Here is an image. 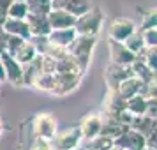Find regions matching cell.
<instances>
[{"mask_svg":"<svg viewBox=\"0 0 157 150\" xmlns=\"http://www.w3.org/2000/svg\"><path fill=\"white\" fill-rule=\"evenodd\" d=\"M95 46H97V36H83V34H78L72 44L69 46V53L76 58V62L83 69V72H86L88 65H90Z\"/></svg>","mask_w":157,"mask_h":150,"instance_id":"cell-1","label":"cell"},{"mask_svg":"<svg viewBox=\"0 0 157 150\" xmlns=\"http://www.w3.org/2000/svg\"><path fill=\"white\" fill-rule=\"evenodd\" d=\"M102 21H104L102 11L97 6H92L86 13L76 16L74 30H76V34H83V36H99Z\"/></svg>","mask_w":157,"mask_h":150,"instance_id":"cell-2","label":"cell"},{"mask_svg":"<svg viewBox=\"0 0 157 150\" xmlns=\"http://www.w3.org/2000/svg\"><path fill=\"white\" fill-rule=\"evenodd\" d=\"M58 133V122L55 115L50 111H41L32 120V134L34 138H43L48 141H53V138Z\"/></svg>","mask_w":157,"mask_h":150,"instance_id":"cell-3","label":"cell"},{"mask_svg":"<svg viewBox=\"0 0 157 150\" xmlns=\"http://www.w3.org/2000/svg\"><path fill=\"white\" fill-rule=\"evenodd\" d=\"M83 141V136L78 125L64 129L62 133H57V136L53 138V147L55 150H78L79 145Z\"/></svg>","mask_w":157,"mask_h":150,"instance_id":"cell-4","label":"cell"},{"mask_svg":"<svg viewBox=\"0 0 157 150\" xmlns=\"http://www.w3.org/2000/svg\"><path fill=\"white\" fill-rule=\"evenodd\" d=\"M0 58H2V65H4V72H6V81L14 87L23 85V65L9 51H2Z\"/></svg>","mask_w":157,"mask_h":150,"instance_id":"cell-5","label":"cell"},{"mask_svg":"<svg viewBox=\"0 0 157 150\" xmlns=\"http://www.w3.org/2000/svg\"><path fill=\"white\" fill-rule=\"evenodd\" d=\"M102 76H104L108 90H117L118 85H120L124 79H127L129 76H132V69H131V65H118V64L109 62L106 65L104 72H102Z\"/></svg>","mask_w":157,"mask_h":150,"instance_id":"cell-6","label":"cell"},{"mask_svg":"<svg viewBox=\"0 0 157 150\" xmlns=\"http://www.w3.org/2000/svg\"><path fill=\"white\" fill-rule=\"evenodd\" d=\"M138 29L136 23L131 18H115L113 21L109 23V29H108V39H113V41H120L124 43L134 30Z\"/></svg>","mask_w":157,"mask_h":150,"instance_id":"cell-7","label":"cell"},{"mask_svg":"<svg viewBox=\"0 0 157 150\" xmlns=\"http://www.w3.org/2000/svg\"><path fill=\"white\" fill-rule=\"evenodd\" d=\"M78 127H79V131H81V136H83L85 141L94 140L95 136H99L101 133H102V113L94 111V113L85 115V117L81 118Z\"/></svg>","mask_w":157,"mask_h":150,"instance_id":"cell-8","label":"cell"},{"mask_svg":"<svg viewBox=\"0 0 157 150\" xmlns=\"http://www.w3.org/2000/svg\"><path fill=\"white\" fill-rule=\"evenodd\" d=\"M108 48H109V62H113V64L131 65L136 60V55L120 41L108 39Z\"/></svg>","mask_w":157,"mask_h":150,"instance_id":"cell-9","label":"cell"},{"mask_svg":"<svg viewBox=\"0 0 157 150\" xmlns=\"http://www.w3.org/2000/svg\"><path fill=\"white\" fill-rule=\"evenodd\" d=\"M115 145H118L120 148L124 150H141L145 145H147V138L134 131L132 127H127L124 133H122L117 140H115Z\"/></svg>","mask_w":157,"mask_h":150,"instance_id":"cell-10","label":"cell"},{"mask_svg":"<svg viewBox=\"0 0 157 150\" xmlns=\"http://www.w3.org/2000/svg\"><path fill=\"white\" fill-rule=\"evenodd\" d=\"M81 83V74H57V87L51 92L55 97H65L72 94Z\"/></svg>","mask_w":157,"mask_h":150,"instance_id":"cell-11","label":"cell"},{"mask_svg":"<svg viewBox=\"0 0 157 150\" xmlns=\"http://www.w3.org/2000/svg\"><path fill=\"white\" fill-rule=\"evenodd\" d=\"M92 7L90 0H51V9H64L74 16L86 13Z\"/></svg>","mask_w":157,"mask_h":150,"instance_id":"cell-12","label":"cell"},{"mask_svg":"<svg viewBox=\"0 0 157 150\" xmlns=\"http://www.w3.org/2000/svg\"><path fill=\"white\" fill-rule=\"evenodd\" d=\"M0 27H2V30H4L7 36H16V37H23V39H30V37H32L27 20L7 18L6 21L0 25Z\"/></svg>","mask_w":157,"mask_h":150,"instance_id":"cell-13","label":"cell"},{"mask_svg":"<svg viewBox=\"0 0 157 150\" xmlns=\"http://www.w3.org/2000/svg\"><path fill=\"white\" fill-rule=\"evenodd\" d=\"M102 104H104V113L115 118H118V115L125 111V99L117 90H108Z\"/></svg>","mask_w":157,"mask_h":150,"instance_id":"cell-14","label":"cell"},{"mask_svg":"<svg viewBox=\"0 0 157 150\" xmlns=\"http://www.w3.org/2000/svg\"><path fill=\"white\" fill-rule=\"evenodd\" d=\"M48 21L51 29H69V27H74L76 16L64 9H51L48 13Z\"/></svg>","mask_w":157,"mask_h":150,"instance_id":"cell-15","label":"cell"},{"mask_svg":"<svg viewBox=\"0 0 157 150\" xmlns=\"http://www.w3.org/2000/svg\"><path fill=\"white\" fill-rule=\"evenodd\" d=\"M76 30L74 27H69V29H51V32L48 34V41L53 44H57L60 48H67L72 44V41L76 39Z\"/></svg>","mask_w":157,"mask_h":150,"instance_id":"cell-16","label":"cell"},{"mask_svg":"<svg viewBox=\"0 0 157 150\" xmlns=\"http://www.w3.org/2000/svg\"><path fill=\"white\" fill-rule=\"evenodd\" d=\"M29 23V29L32 36H48L51 32L50 21H48V14H36V13H29L25 18Z\"/></svg>","mask_w":157,"mask_h":150,"instance_id":"cell-17","label":"cell"},{"mask_svg":"<svg viewBox=\"0 0 157 150\" xmlns=\"http://www.w3.org/2000/svg\"><path fill=\"white\" fill-rule=\"evenodd\" d=\"M117 92L120 94L124 99H129V97H132L136 94H145V81L132 74V76H129L127 79H124L118 85Z\"/></svg>","mask_w":157,"mask_h":150,"instance_id":"cell-18","label":"cell"},{"mask_svg":"<svg viewBox=\"0 0 157 150\" xmlns=\"http://www.w3.org/2000/svg\"><path fill=\"white\" fill-rule=\"evenodd\" d=\"M41 72H43V57L37 55L34 60L23 64V85L32 87L34 79H36Z\"/></svg>","mask_w":157,"mask_h":150,"instance_id":"cell-19","label":"cell"},{"mask_svg":"<svg viewBox=\"0 0 157 150\" xmlns=\"http://www.w3.org/2000/svg\"><path fill=\"white\" fill-rule=\"evenodd\" d=\"M129 127H132L134 131L141 133L145 138H148V136L157 129V120L150 118V117H147V115H136V117H132Z\"/></svg>","mask_w":157,"mask_h":150,"instance_id":"cell-20","label":"cell"},{"mask_svg":"<svg viewBox=\"0 0 157 150\" xmlns=\"http://www.w3.org/2000/svg\"><path fill=\"white\" fill-rule=\"evenodd\" d=\"M125 129H127V127H125L118 118L102 113V133H101V134H106V136H109V138L117 140V138L125 131Z\"/></svg>","mask_w":157,"mask_h":150,"instance_id":"cell-21","label":"cell"},{"mask_svg":"<svg viewBox=\"0 0 157 150\" xmlns=\"http://www.w3.org/2000/svg\"><path fill=\"white\" fill-rule=\"evenodd\" d=\"M32 87H34L36 90L51 94L53 90H55V87H57V72H46V71H43L36 79H34Z\"/></svg>","mask_w":157,"mask_h":150,"instance_id":"cell-22","label":"cell"},{"mask_svg":"<svg viewBox=\"0 0 157 150\" xmlns=\"http://www.w3.org/2000/svg\"><path fill=\"white\" fill-rule=\"evenodd\" d=\"M145 108H147V95L145 94H136L132 97L125 99V110L132 117H136V115H145Z\"/></svg>","mask_w":157,"mask_h":150,"instance_id":"cell-23","label":"cell"},{"mask_svg":"<svg viewBox=\"0 0 157 150\" xmlns=\"http://www.w3.org/2000/svg\"><path fill=\"white\" fill-rule=\"evenodd\" d=\"M124 44H125L129 50L132 51L136 57H138V55L143 51V48L147 46V43H145V37H143V30L136 29L134 32H132V34H131L125 41H124Z\"/></svg>","mask_w":157,"mask_h":150,"instance_id":"cell-24","label":"cell"},{"mask_svg":"<svg viewBox=\"0 0 157 150\" xmlns=\"http://www.w3.org/2000/svg\"><path fill=\"white\" fill-rule=\"evenodd\" d=\"M27 16H29V6H27V0H13V2L9 4L7 18L25 20Z\"/></svg>","mask_w":157,"mask_h":150,"instance_id":"cell-25","label":"cell"},{"mask_svg":"<svg viewBox=\"0 0 157 150\" xmlns=\"http://www.w3.org/2000/svg\"><path fill=\"white\" fill-rule=\"evenodd\" d=\"M138 58H141L150 71H157V46L147 44V46L143 48V51L138 55Z\"/></svg>","mask_w":157,"mask_h":150,"instance_id":"cell-26","label":"cell"},{"mask_svg":"<svg viewBox=\"0 0 157 150\" xmlns=\"http://www.w3.org/2000/svg\"><path fill=\"white\" fill-rule=\"evenodd\" d=\"M131 69H132V74H134V76H138L140 79H143L145 83L150 79L152 72H154V71H150L148 67H147V64L143 62L141 58H138V57H136V60L131 64Z\"/></svg>","mask_w":157,"mask_h":150,"instance_id":"cell-27","label":"cell"},{"mask_svg":"<svg viewBox=\"0 0 157 150\" xmlns=\"http://www.w3.org/2000/svg\"><path fill=\"white\" fill-rule=\"evenodd\" d=\"M86 147H90L94 150H109L111 147H115V140L106 134H99V136H95L94 140H90Z\"/></svg>","mask_w":157,"mask_h":150,"instance_id":"cell-28","label":"cell"},{"mask_svg":"<svg viewBox=\"0 0 157 150\" xmlns=\"http://www.w3.org/2000/svg\"><path fill=\"white\" fill-rule=\"evenodd\" d=\"M29 13L36 14H48L51 11V0H27Z\"/></svg>","mask_w":157,"mask_h":150,"instance_id":"cell-29","label":"cell"},{"mask_svg":"<svg viewBox=\"0 0 157 150\" xmlns=\"http://www.w3.org/2000/svg\"><path fill=\"white\" fill-rule=\"evenodd\" d=\"M140 29L141 30H150V29H157V7L148 9L141 18L140 23Z\"/></svg>","mask_w":157,"mask_h":150,"instance_id":"cell-30","label":"cell"},{"mask_svg":"<svg viewBox=\"0 0 157 150\" xmlns=\"http://www.w3.org/2000/svg\"><path fill=\"white\" fill-rule=\"evenodd\" d=\"M145 95L147 97H155L157 99V71L152 72L150 79L145 83Z\"/></svg>","mask_w":157,"mask_h":150,"instance_id":"cell-31","label":"cell"},{"mask_svg":"<svg viewBox=\"0 0 157 150\" xmlns=\"http://www.w3.org/2000/svg\"><path fill=\"white\" fill-rule=\"evenodd\" d=\"M29 150H55L53 143L48 141V140H43V138H34V141L30 145Z\"/></svg>","mask_w":157,"mask_h":150,"instance_id":"cell-32","label":"cell"},{"mask_svg":"<svg viewBox=\"0 0 157 150\" xmlns=\"http://www.w3.org/2000/svg\"><path fill=\"white\" fill-rule=\"evenodd\" d=\"M145 115L157 120V99L155 97H147V108H145Z\"/></svg>","mask_w":157,"mask_h":150,"instance_id":"cell-33","label":"cell"},{"mask_svg":"<svg viewBox=\"0 0 157 150\" xmlns=\"http://www.w3.org/2000/svg\"><path fill=\"white\" fill-rule=\"evenodd\" d=\"M143 37H145V43L147 44H150V46H157V29L143 30Z\"/></svg>","mask_w":157,"mask_h":150,"instance_id":"cell-34","label":"cell"},{"mask_svg":"<svg viewBox=\"0 0 157 150\" xmlns=\"http://www.w3.org/2000/svg\"><path fill=\"white\" fill-rule=\"evenodd\" d=\"M13 0H0V25L7 20V9Z\"/></svg>","mask_w":157,"mask_h":150,"instance_id":"cell-35","label":"cell"},{"mask_svg":"<svg viewBox=\"0 0 157 150\" xmlns=\"http://www.w3.org/2000/svg\"><path fill=\"white\" fill-rule=\"evenodd\" d=\"M7 50V34L2 30V27H0V53L2 51Z\"/></svg>","mask_w":157,"mask_h":150,"instance_id":"cell-36","label":"cell"},{"mask_svg":"<svg viewBox=\"0 0 157 150\" xmlns=\"http://www.w3.org/2000/svg\"><path fill=\"white\" fill-rule=\"evenodd\" d=\"M0 81H6V72H4V65H2V58H0Z\"/></svg>","mask_w":157,"mask_h":150,"instance_id":"cell-37","label":"cell"},{"mask_svg":"<svg viewBox=\"0 0 157 150\" xmlns=\"http://www.w3.org/2000/svg\"><path fill=\"white\" fill-rule=\"evenodd\" d=\"M4 133H6V125H4V120H2V117H0V138L4 136Z\"/></svg>","mask_w":157,"mask_h":150,"instance_id":"cell-38","label":"cell"},{"mask_svg":"<svg viewBox=\"0 0 157 150\" xmlns=\"http://www.w3.org/2000/svg\"><path fill=\"white\" fill-rule=\"evenodd\" d=\"M141 150H157V147H154V145H148V143H147Z\"/></svg>","mask_w":157,"mask_h":150,"instance_id":"cell-39","label":"cell"},{"mask_svg":"<svg viewBox=\"0 0 157 150\" xmlns=\"http://www.w3.org/2000/svg\"><path fill=\"white\" fill-rule=\"evenodd\" d=\"M109 150H124V148H120L118 145H115V147H111V148H109Z\"/></svg>","mask_w":157,"mask_h":150,"instance_id":"cell-40","label":"cell"},{"mask_svg":"<svg viewBox=\"0 0 157 150\" xmlns=\"http://www.w3.org/2000/svg\"><path fill=\"white\" fill-rule=\"evenodd\" d=\"M83 150H94V148H90V147H85V148H83Z\"/></svg>","mask_w":157,"mask_h":150,"instance_id":"cell-41","label":"cell"},{"mask_svg":"<svg viewBox=\"0 0 157 150\" xmlns=\"http://www.w3.org/2000/svg\"><path fill=\"white\" fill-rule=\"evenodd\" d=\"M0 85H2V81H0Z\"/></svg>","mask_w":157,"mask_h":150,"instance_id":"cell-42","label":"cell"}]
</instances>
